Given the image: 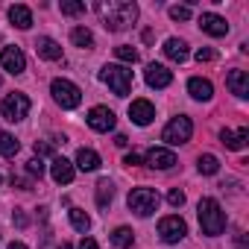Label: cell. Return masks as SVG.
Listing matches in <instances>:
<instances>
[{"label":"cell","mask_w":249,"mask_h":249,"mask_svg":"<svg viewBox=\"0 0 249 249\" xmlns=\"http://www.w3.org/2000/svg\"><path fill=\"white\" fill-rule=\"evenodd\" d=\"M100 12H103L106 30H111V33L126 30V27L135 24V18H138V6L129 3V0H114V3H108V6H100Z\"/></svg>","instance_id":"obj_1"},{"label":"cell","mask_w":249,"mask_h":249,"mask_svg":"<svg viewBox=\"0 0 249 249\" xmlns=\"http://www.w3.org/2000/svg\"><path fill=\"white\" fill-rule=\"evenodd\" d=\"M199 226H202V231L205 234H220L223 229H226V211L220 208V202L217 199H211V196H205V199H199Z\"/></svg>","instance_id":"obj_2"},{"label":"cell","mask_w":249,"mask_h":249,"mask_svg":"<svg viewBox=\"0 0 249 249\" xmlns=\"http://www.w3.org/2000/svg\"><path fill=\"white\" fill-rule=\"evenodd\" d=\"M100 79L117 94V97H126L132 91V71L129 68H123V65H106L100 71Z\"/></svg>","instance_id":"obj_3"},{"label":"cell","mask_w":249,"mask_h":249,"mask_svg":"<svg viewBox=\"0 0 249 249\" xmlns=\"http://www.w3.org/2000/svg\"><path fill=\"white\" fill-rule=\"evenodd\" d=\"M191 135H194V123H191V117L179 114V117H173V120L167 123V126H164L161 141H167L170 147H179V144L191 141Z\"/></svg>","instance_id":"obj_4"},{"label":"cell","mask_w":249,"mask_h":249,"mask_svg":"<svg viewBox=\"0 0 249 249\" xmlns=\"http://www.w3.org/2000/svg\"><path fill=\"white\" fill-rule=\"evenodd\" d=\"M0 114H3V120H9V123L24 120L30 114V97L27 94H6L0 100Z\"/></svg>","instance_id":"obj_5"},{"label":"cell","mask_w":249,"mask_h":249,"mask_svg":"<svg viewBox=\"0 0 249 249\" xmlns=\"http://www.w3.org/2000/svg\"><path fill=\"white\" fill-rule=\"evenodd\" d=\"M126 202H129V208H132L138 217H150V214L159 208V194H156L153 188H135Z\"/></svg>","instance_id":"obj_6"},{"label":"cell","mask_w":249,"mask_h":249,"mask_svg":"<svg viewBox=\"0 0 249 249\" xmlns=\"http://www.w3.org/2000/svg\"><path fill=\"white\" fill-rule=\"evenodd\" d=\"M50 91H53V100H56L62 108H76V106L82 103V91H79L73 82H68V79H53Z\"/></svg>","instance_id":"obj_7"},{"label":"cell","mask_w":249,"mask_h":249,"mask_svg":"<svg viewBox=\"0 0 249 249\" xmlns=\"http://www.w3.org/2000/svg\"><path fill=\"white\" fill-rule=\"evenodd\" d=\"M159 234L164 243H179L185 234H188V226L179 214H170V217H161L159 220Z\"/></svg>","instance_id":"obj_8"},{"label":"cell","mask_w":249,"mask_h":249,"mask_svg":"<svg viewBox=\"0 0 249 249\" xmlns=\"http://www.w3.org/2000/svg\"><path fill=\"white\" fill-rule=\"evenodd\" d=\"M85 120H88V126H91L94 132H108V129H114V111L106 108V106H94Z\"/></svg>","instance_id":"obj_9"},{"label":"cell","mask_w":249,"mask_h":249,"mask_svg":"<svg viewBox=\"0 0 249 249\" xmlns=\"http://www.w3.org/2000/svg\"><path fill=\"white\" fill-rule=\"evenodd\" d=\"M0 65H3L9 73H24L27 71V59H24L21 47H3V53H0Z\"/></svg>","instance_id":"obj_10"},{"label":"cell","mask_w":249,"mask_h":249,"mask_svg":"<svg viewBox=\"0 0 249 249\" xmlns=\"http://www.w3.org/2000/svg\"><path fill=\"white\" fill-rule=\"evenodd\" d=\"M199 27H202V33H208V36H214V38H220V36L229 33L226 18L214 15V12H202V15H199Z\"/></svg>","instance_id":"obj_11"},{"label":"cell","mask_w":249,"mask_h":249,"mask_svg":"<svg viewBox=\"0 0 249 249\" xmlns=\"http://www.w3.org/2000/svg\"><path fill=\"white\" fill-rule=\"evenodd\" d=\"M129 117H132V123H138V126H147V123H153V117H156V108H153L150 100H135L129 106Z\"/></svg>","instance_id":"obj_12"},{"label":"cell","mask_w":249,"mask_h":249,"mask_svg":"<svg viewBox=\"0 0 249 249\" xmlns=\"http://www.w3.org/2000/svg\"><path fill=\"white\" fill-rule=\"evenodd\" d=\"M147 85H153V88H167L170 82H173V73L164 68V65H159V62H153V65H147Z\"/></svg>","instance_id":"obj_13"},{"label":"cell","mask_w":249,"mask_h":249,"mask_svg":"<svg viewBox=\"0 0 249 249\" xmlns=\"http://www.w3.org/2000/svg\"><path fill=\"white\" fill-rule=\"evenodd\" d=\"M50 176H53L56 185H68V182H73V164H71L68 159L56 156L53 164H50Z\"/></svg>","instance_id":"obj_14"},{"label":"cell","mask_w":249,"mask_h":249,"mask_svg":"<svg viewBox=\"0 0 249 249\" xmlns=\"http://www.w3.org/2000/svg\"><path fill=\"white\" fill-rule=\"evenodd\" d=\"M226 85L234 97H249V73L246 71H229Z\"/></svg>","instance_id":"obj_15"},{"label":"cell","mask_w":249,"mask_h":249,"mask_svg":"<svg viewBox=\"0 0 249 249\" xmlns=\"http://www.w3.org/2000/svg\"><path fill=\"white\" fill-rule=\"evenodd\" d=\"M220 144L229 147V150H243V147L249 144V129H246V126H240L237 132L223 129V132H220Z\"/></svg>","instance_id":"obj_16"},{"label":"cell","mask_w":249,"mask_h":249,"mask_svg":"<svg viewBox=\"0 0 249 249\" xmlns=\"http://www.w3.org/2000/svg\"><path fill=\"white\" fill-rule=\"evenodd\" d=\"M147 164H150V167H156V170H170V167L176 164V156H173L170 150L153 147V150L147 153Z\"/></svg>","instance_id":"obj_17"},{"label":"cell","mask_w":249,"mask_h":249,"mask_svg":"<svg viewBox=\"0 0 249 249\" xmlns=\"http://www.w3.org/2000/svg\"><path fill=\"white\" fill-rule=\"evenodd\" d=\"M36 53H38L41 59H47V62H59V59H62V47H59L53 38H47V36H41V38L36 41Z\"/></svg>","instance_id":"obj_18"},{"label":"cell","mask_w":249,"mask_h":249,"mask_svg":"<svg viewBox=\"0 0 249 249\" xmlns=\"http://www.w3.org/2000/svg\"><path fill=\"white\" fill-rule=\"evenodd\" d=\"M9 21H12L18 30H30V27H33V12H30V6L15 3V6L9 9Z\"/></svg>","instance_id":"obj_19"},{"label":"cell","mask_w":249,"mask_h":249,"mask_svg":"<svg viewBox=\"0 0 249 249\" xmlns=\"http://www.w3.org/2000/svg\"><path fill=\"white\" fill-rule=\"evenodd\" d=\"M164 56H167L170 62H185V59H188V44H185L182 38H167V41H164Z\"/></svg>","instance_id":"obj_20"},{"label":"cell","mask_w":249,"mask_h":249,"mask_svg":"<svg viewBox=\"0 0 249 249\" xmlns=\"http://www.w3.org/2000/svg\"><path fill=\"white\" fill-rule=\"evenodd\" d=\"M188 91H191V97H194V100H211V97H214L211 82H208V79H202V76H194V79L188 82Z\"/></svg>","instance_id":"obj_21"},{"label":"cell","mask_w":249,"mask_h":249,"mask_svg":"<svg viewBox=\"0 0 249 249\" xmlns=\"http://www.w3.org/2000/svg\"><path fill=\"white\" fill-rule=\"evenodd\" d=\"M76 167L91 173V170H97V167H100V156H97L94 150H85V147H82V150L76 153Z\"/></svg>","instance_id":"obj_22"},{"label":"cell","mask_w":249,"mask_h":249,"mask_svg":"<svg viewBox=\"0 0 249 249\" xmlns=\"http://www.w3.org/2000/svg\"><path fill=\"white\" fill-rule=\"evenodd\" d=\"M111 243H114L117 249H132V243H135V237H132V229H126V226L114 229V231H111Z\"/></svg>","instance_id":"obj_23"},{"label":"cell","mask_w":249,"mask_h":249,"mask_svg":"<svg viewBox=\"0 0 249 249\" xmlns=\"http://www.w3.org/2000/svg\"><path fill=\"white\" fill-rule=\"evenodd\" d=\"M18 150H21V144H18V138H15V135L0 132V156L12 159V156H18Z\"/></svg>","instance_id":"obj_24"},{"label":"cell","mask_w":249,"mask_h":249,"mask_svg":"<svg viewBox=\"0 0 249 249\" xmlns=\"http://www.w3.org/2000/svg\"><path fill=\"white\" fill-rule=\"evenodd\" d=\"M111 196H114L111 182H108V179H100V182H97V205H100V208H108Z\"/></svg>","instance_id":"obj_25"},{"label":"cell","mask_w":249,"mask_h":249,"mask_svg":"<svg viewBox=\"0 0 249 249\" xmlns=\"http://www.w3.org/2000/svg\"><path fill=\"white\" fill-rule=\"evenodd\" d=\"M71 41H73L76 47H91V44H94V36H91V30H85V27H73V30H71Z\"/></svg>","instance_id":"obj_26"},{"label":"cell","mask_w":249,"mask_h":249,"mask_svg":"<svg viewBox=\"0 0 249 249\" xmlns=\"http://www.w3.org/2000/svg\"><path fill=\"white\" fill-rule=\"evenodd\" d=\"M71 226H73L76 231L85 234V231L91 229V220H88V214H85L82 208H71Z\"/></svg>","instance_id":"obj_27"},{"label":"cell","mask_w":249,"mask_h":249,"mask_svg":"<svg viewBox=\"0 0 249 249\" xmlns=\"http://www.w3.org/2000/svg\"><path fill=\"white\" fill-rule=\"evenodd\" d=\"M217 170H220V161H217V156H211V153L199 156V173H205V176H214Z\"/></svg>","instance_id":"obj_28"},{"label":"cell","mask_w":249,"mask_h":249,"mask_svg":"<svg viewBox=\"0 0 249 249\" xmlns=\"http://www.w3.org/2000/svg\"><path fill=\"white\" fill-rule=\"evenodd\" d=\"M114 56H117L120 62H129V65H135V62H138V50H132L129 44H120V47H114Z\"/></svg>","instance_id":"obj_29"},{"label":"cell","mask_w":249,"mask_h":249,"mask_svg":"<svg viewBox=\"0 0 249 249\" xmlns=\"http://www.w3.org/2000/svg\"><path fill=\"white\" fill-rule=\"evenodd\" d=\"M62 15H82L85 12V3H73V0H62Z\"/></svg>","instance_id":"obj_30"},{"label":"cell","mask_w":249,"mask_h":249,"mask_svg":"<svg viewBox=\"0 0 249 249\" xmlns=\"http://www.w3.org/2000/svg\"><path fill=\"white\" fill-rule=\"evenodd\" d=\"M27 173L41 179V176H44V161H41V159H30V161H27Z\"/></svg>","instance_id":"obj_31"},{"label":"cell","mask_w":249,"mask_h":249,"mask_svg":"<svg viewBox=\"0 0 249 249\" xmlns=\"http://www.w3.org/2000/svg\"><path fill=\"white\" fill-rule=\"evenodd\" d=\"M170 18L173 21H188L191 18V6H170Z\"/></svg>","instance_id":"obj_32"},{"label":"cell","mask_w":249,"mask_h":249,"mask_svg":"<svg viewBox=\"0 0 249 249\" xmlns=\"http://www.w3.org/2000/svg\"><path fill=\"white\" fill-rule=\"evenodd\" d=\"M167 202H170L173 208H182V205H185V191H179V188H173V191L167 194Z\"/></svg>","instance_id":"obj_33"},{"label":"cell","mask_w":249,"mask_h":249,"mask_svg":"<svg viewBox=\"0 0 249 249\" xmlns=\"http://www.w3.org/2000/svg\"><path fill=\"white\" fill-rule=\"evenodd\" d=\"M214 59H217V53L211 47H199L196 50V62H214Z\"/></svg>","instance_id":"obj_34"},{"label":"cell","mask_w":249,"mask_h":249,"mask_svg":"<svg viewBox=\"0 0 249 249\" xmlns=\"http://www.w3.org/2000/svg\"><path fill=\"white\" fill-rule=\"evenodd\" d=\"M53 153V144L50 141H36V156L41 159V156H50Z\"/></svg>","instance_id":"obj_35"},{"label":"cell","mask_w":249,"mask_h":249,"mask_svg":"<svg viewBox=\"0 0 249 249\" xmlns=\"http://www.w3.org/2000/svg\"><path fill=\"white\" fill-rule=\"evenodd\" d=\"M79 249H100V246H97V240H94V237H82Z\"/></svg>","instance_id":"obj_36"},{"label":"cell","mask_w":249,"mask_h":249,"mask_svg":"<svg viewBox=\"0 0 249 249\" xmlns=\"http://www.w3.org/2000/svg\"><path fill=\"white\" fill-rule=\"evenodd\" d=\"M114 144H117V147H126L129 141H126V135H117V138H114Z\"/></svg>","instance_id":"obj_37"},{"label":"cell","mask_w":249,"mask_h":249,"mask_svg":"<svg viewBox=\"0 0 249 249\" xmlns=\"http://www.w3.org/2000/svg\"><path fill=\"white\" fill-rule=\"evenodd\" d=\"M9 249H27L24 243H9Z\"/></svg>","instance_id":"obj_38"},{"label":"cell","mask_w":249,"mask_h":249,"mask_svg":"<svg viewBox=\"0 0 249 249\" xmlns=\"http://www.w3.org/2000/svg\"><path fill=\"white\" fill-rule=\"evenodd\" d=\"M59 249H71V246H68V243H62V246H59Z\"/></svg>","instance_id":"obj_39"}]
</instances>
